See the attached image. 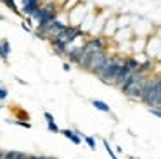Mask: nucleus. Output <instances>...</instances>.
<instances>
[{"instance_id": "nucleus-1", "label": "nucleus", "mask_w": 161, "mask_h": 159, "mask_svg": "<svg viewBox=\"0 0 161 159\" xmlns=\"http://www.w3.org/2000/svg\"><path fill=\"white\" fill-rule=\"evenodd\" d=\"M146 78H147V73L140 71V69H139V71L130 73V76L125 80V83L119 86V90H121L128 99L140 100V92H142V86H144Z\"/></svg>"}, {"instance_id": "nucleus-2", "label": "nucleus", "mask_w": 161, "mask_h": 159, "mask_svg": "<svg viewBox=\"0 0 161 159\" xmlns=\"http://www.w3.org/2000/svg\"><path fill=\"white\" fill-rule=\"evenodd\" d=\"M123 62H125V57L121 54H109V57L106 59L104 66L97 73V78L102 83H106V85H113V80H114L116 73L119 71V68L123 66Z\"/></svg>"}, {"instance_id": "nucleus-3", "label": "nucleus", "mask_w": 161, "mask_h": 159, "mask_svg": "<svg viewBox=\"0 0 161 159\" xmlns=\"http://www.w3.org/2000/svg\"><path fill=\"white\" fill-rule=\"evenodd\" d=\"M140 102H144L147 107H161V78L159 74H154L153 83H151L149 90L146 92V95L140 99Z\"/></svg>"}, {"instance_id": "nucleus-4", "label": "nucleus", "mask_w": 161, "mask_h": 159, "mask_svg": "<svg viewBox=\"0 0 161 159\" xmlns=\"http://www.w3.org/2000/svg\"><path fill=\"white\" fill-rule=\"evenodd\" d=\"M109 54H111V52H108V48H106V50H95L94 54L90 55L88 64H87L85 69H87L88 73H92V74L97 76V73L101 71V68L104 66V62H106V59L109 57Z\"/></svg>"}, {"instance_id": "nucleus-5", "label": "nucleus", "mask_w": 161, "mask_h": 159, "mask_svg": "<svg viewBox=\"0 0 161 159\" xmlns=\"http://www.w3.org/2000/svg\"><path fill=\"white\" fill-rule=\"evenodd\" d=\"M88 5L87 3H81V2H78L76 5L73 7L71 10H68V24L69 26H76V28H80V24H81V21H83V17L87 16V12H88Z\"/></svg>"}, {"instance_id": "nucleus-6", "label": "nucleus", "mask_w": 161, "mask_h": 159, "mask_svg": "<svg viewBox=\"0 0 161 159\" xmlns=\"http://www.w3.org/2000/svg\"><path fill=\"white\" fill-rule=\"evenodd\" d=\"M43 3V0H21V16L31 17V14Z\"/></svg>"}, {"instance_id": "nucleus-7", "label": "nucleus", "mask_w": 161, "mask_h": 159, "mask_svg": "<svg viewBox=\"0 0 161 159\" xmlns=\"http://www.w3.org/2000/svg\"><path fill=\"white\" fill-rule=\"evenodd\" d=\"M130 73H132V71H130V69L125 66V62H123V66L119 68V71L116 73L114 80H113V85H114V86H118V88H119V86H121L123 83H125V80L130 76Z\"/></svg>"}, {"instance_id": "nucleus-8", "label": "nucleus", "mask_w": 161, "mask_h": 159, "mask_svg": "<svg viewBox=\"0 0 161 159\" xmlns=\"http://www.w3.org/2000/svg\"><path fill=\"white\" fill-rule=\"evenodd\" d=\"M11 52H12V48H11L9 40H0V59H2L4 62H7Z\"/></svg>"}, {"instance_id": "nucleus-9", "label": "nucleus", "mask_w": 161, "mask_h": 159, "mask_svg": "<svg viewBox=\"0 0 161 159\" xmlns=\"http://www.w3.org/2000/svg\"><path fill=\"white\" fill-rule=\"evenodd\" d=\"M61 135H64V137H66L68 140H71L75 145H80V144H81V137L75 133V130H69V128H66V130H61Z\"/></svg>"}, {"instance_id": "nucleus-10", "label": "nucleus", "mask_w": 161, "mask_h": 159, "mask_svg": "<svg viewBox=\"0 0 161 159\" xmlns=\"http://www.w3.org/2000/svg\"><path fill=\"white\" fill-rule=\"evenodd\" d=\"M125 66H126V68H128L130 71L133 73V71H139L140 62L135 59V55H126V57H125Z\"/></svg>"}, {"instance_id": "nucleus-11", "label": "nucleus", "mask_w": 161, "mask_h": 159, "mask_svg": "<svg viewBox=\"0 0 161 159\" xmlns=\"http://www.w3.org/2000/svg\"><path fill=\"white\" fill-rule=\"evenodd\" d=\"M92 106H94L97 111H101V112H108V114L111 112V107H109L108 104L104 102V100H97V99H94V100H92Z\"/></svg>"}, {"instance_id": "nucleus-12", "label": "nucleus", "mask_w": 161, "mask_h": 159, "mask_svg": "<svg viewBox=\"0 0 161 159\" xmlns=\"http://www.w3.org/2000/svg\"><path fill=\"white\" fill-rule=\"evenodd\" d=\"M2 3H5V5L9 7V9L12 10V12H16V14H19L21 16V12H19V9H18V3H16V0H0Z\"/></svg>"}, {"instance_id": "nucleus-13", "label": "nucleus", "mask_w": 161, "mask_h": 159, "mask_svg": "<svg viewBox=\"0 0 161 159\" xmlns=\"http://www.w3.org/2000/svg\"><path fill=\"white\" fill-rule=\"evenodd\" d=\"M47 130L49 131H52V133H61V128L57 126L54 121H47Z\"/></svg>"}, {"instance_id": "nucleus-14", "label": "nucleus", "mask_w": 161, "mask_h": 159, "mask_svg": "<svg viewBox=\"0 0 161 159\" xmlns=\"http://www.w3.org/2000/svg\"><path fill=\"white\" fill-rule=\"evenodd\" d=\"M102 144H104V147H106V151H108V154L111 156V159H119L118 156L114 154V151L111 149V145H109V142H108V140H102Z\"/></svg>"}, {"instance_id": "nucleus-15", "label": "nucleus", "mask_w": 161, "mask_h": 159, "mask_svg": "<svg viewBox=\"0 0 161 159\" xmlns=\"http://www.w3.org/2000/svg\"><path fill=\"white\" fill-rule=\"evenodd\" d=\"M81 140H85V144H87L90 149H95V147H97V142H95L94 137H83Z\"/></svg>"}, {"instance_id": "nucleus-16", "label": "nucleus", "mask_w": 161, "mask_h": 159, "mask_svg": "<svg viewBox=\"0 0 161 159\" xmlns=\"http://www.w3.org/2000/svg\"><path fill=\"white\" fill-rule=\"evenodd\" d=\"M149 112L153 114L154 118H161V111L158 109V107H149Z\"/></svg>"}, {"instance_id": "nucleus-17", "label": "nucleus", "mask_w": 161, "mask_h": 159, "mask_svg": "<svg viewBox=\"0 0 161 159\" xmlns=\"http://www.w3.org/2000/svg\"><path fill=\"white\" fill-rule=\"evenodd\" d=\"M7 95H9L7 88H4V86H0V100H5V99H7Z\"/></svg>"}, {"instance_id": "nucleus-18", "label": "nucleus", "mask_w": 161, "mask_h": 159, "mask_svg": "<svg viewBox=\"0 0 161 159\" xmlns=\"http://www.w3.org/2000/svg\"><path fill=\"white\" fill-rule=\"evenodd\" d=\"M28 159H52V157H47V156H40V154H31V156H28Z\"/></svg>"}, {"instance_id": "nucleus-19", "label": "nucleus", "mask_w": 161, "mask_h": 159, "mask_svg": "<svg viewBox=\"0 0 161 159\" xmlns=\"http://www.w3.org/2000/svg\"><path fill=\"white\" fill-rule=\"evenodd\" d=\"M43 118H45L47 121H54V116H52V114H50V112H47V111H45V112H43Z\"/></svg>"}, {"instance_id": "nucleus-20", "label": "nucleus", "mask_w": 161, "mask_h": 159, "mask_svg": "<svg viewBox=\"0 0 161 159\" xmlns=\"http://www.w3.org/2000/svg\"><path fill=\"white\" fill-rule=\"evenodd\" d=\"M63 69H64V71H71V64H69V62H64V64H63Z\"/></svg>"}, {"instance_id": "nucleus-21", "label": "nucleus", "mask_w": 161, "mask_h": 159, "mask_svg": "<svg viewBox=\"0 0 161 159\" xmlns=\"http://www.w3.org/2000/svg\"><path fill=\"white\" fill-rule=\"evenodd\" d=\"M21 26H23V30H25V31H28V33H31V31H33V30H31V26H28V24H25V23H23Z\"/></svg>"}, {"instance_id": "nucleus-22", "label": "nucleus", "mask_w": 161, "mask_h": 159, "mask_svg": "<svg viewBox=\"0 0 161 159\" xmlns=\"http://www.w3.org/2000/svg\"><path fill=\"white\" fill-rule=\"evenodd\" d=\"M0 21H5V17H4V16H2V14H0Z\"/></svg>"}, {"instance_id": "nucleus-23", "label": "nucleus", "mask_w": 161, "mask_h": 159, "mask_svg": "<svg viewBox=\"0 0 161 159\" xmlns=\"http://www.w3.org/2000/svg\"><path fill=\"white\" fill-rule=\"evenodd\" d=\"M0 159H4V157H2V151H0Z\"/></svg>"}, {"instance_id": "nucleus-24", "label": "nucleus", "mask_w": 161, "mask_h": 159, "mask_svg": "<svg viewBox=\"0 0 161 159\" xmlns=\"http://www.w3.org/2000/svg\"><path fill=\"white\" fill-rule=\"evenodd\" d=\"M2 107H4V106H2V104H0V109H2Z\"/></svg>"}]
</instances>
